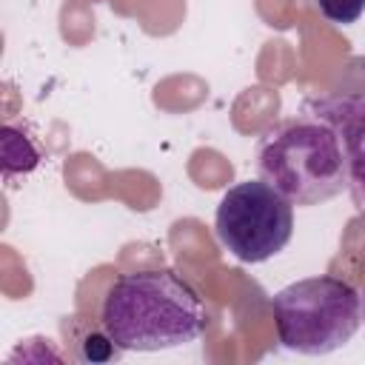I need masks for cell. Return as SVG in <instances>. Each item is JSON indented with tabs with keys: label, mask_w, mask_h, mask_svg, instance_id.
I'll return each mask as SVG.
<instances>
[{
	"label": "cell",
	"mask_w": 365,
	"mask_h": 365,
	"mask_svg": "<svg viewBox=\"0 0 365 365\" xmlns=\"http://www.w3.org/2000/svg\"><path fill=\"white\" fill-rule=\"evenodd\" d=\"M77 345H80L77 356L83 362H108V359H117L123 354V348L111 339V334L106 328H91Z\"/></svg>",
	"instance_id": "cell-7"
},
{
	"label": "cell",
	"mask_w": 365,
	"mask_h": 365,
	"mask_svg": "<svg viewBox=\"0 0 365 365\" xmlns=\"http://www.w3.org/2000/svg\"><path fill=\"white\" fill-rule=\"evenodd\" d=\"M0 148H3V177H14V174H29L40 165L43 160V151L40 145L17 125V123H6L3 125V140H0Z\"/></svg>",
	"instance_id": "cell-6"
},
{
	"label": "cell",
	"mask_w": 365,
	"mask_h": 365,
	"mask_svg": "<svg viewBox=\"0 0 365 365\" xmlns=\"http://www.w3.org/2000/svg\"><path fill=\"white\" fill-rule=\"evenodd\" d=\"M359 311H362V322H365V288L359 291Z\"/></svg>",
	"instance_id": "cell-9"
},
{
	"label": "cell",
	"mask_w": 365,
	"mask_h": 365,
	"mask_svg": "<svg viewBox=\"0 0 365 365\" xmlns=\"http://www.w3.org/2000/svg\"><path fill=\"white\" fill-rule=\"evenodd\" d=\"M277 336L288 351L325 356L359 331V291L339 277H305L271 297Z\"/></svg>",
	"instance_id": "cell-3"
},
{
	"label": "cell",
	"mask_w": 365,
	"mask_h": 365,
	"mask_svg": "<svg viewBox=\"0 0 365 365\" xmlns=\"http://www.w3.org/2000/svg\"><path fill=\"white\" fill-rule=\"evenodd\" d=\"M317 103L342 131L348 151V191L356 214L365 217V103L354 97H334Z\"/></svg>",
	"instance_id": "cell-5"
},
{
	"label": "cell",
	"mask_w": 365,
	"mask_h": 365,
	"mask_svg": "<svg viewBox=\"0 0 365 365\" xmlns=\"http://www.w3.org/2000/svg\"><path fill=\"white\" fill-rule=\"evenodd\" d=\"M254 160L259 180L299 208L322 205L348 188L342 131L317 100L305 111L268 125L257 140Z\"/></svg>",
	"instance_id": "cell-1"
},
{
	"label": "cell",
	"mask_w": 365,
	"mask_h": 365,
	"mask_svg": "<svg viewBox=\"0 0 365 365\" xmlns=\"http://www.w3.org/2000/svg\"><path fill=\"white\" fill-rule=\"evenodd\" d=\"M214 231L240 262H265L291 242L294 205L265 180H242L222 194Z\"/></svg>",
	"instance_id": "cell-4"
},
{
	"label": "cell",
	"mask_w": 365,
	"mask_h": 365,
	"mask_svg": "<svg viewBox=\"0 0 365 365\" xmlns=\"http://www.w3.org/2000/svg\"><path fill=\"white\" fill-rule=\"evenodd\" d=\"M314 3L325 20L339 23V26L356 23L365 11V0H314Z\"/></svg>",
	"instance_id": "cell-8"
},
{
	"label": "cell",
	"mask_w": 365,
	"mask_h": 365,
	"mask_svg": "<svg viewBox=\"0 0 365 365\" xmlns=\"http://www.w3.org/2000/svg\"><path fill=\"white\" fill-rule=\"evenodd\" d=\"M103 328L123 351H168L197 342L208 325L200 294L171 268L123 274L103 299Z\"/></svg>",
	"instance_id": "cell-2"
}]
</instances>
